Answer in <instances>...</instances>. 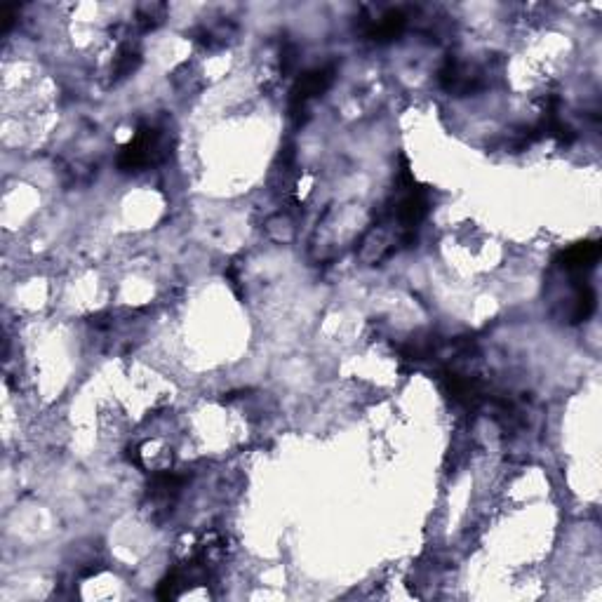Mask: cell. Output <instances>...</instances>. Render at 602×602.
Listing matches in <instances>:
<instances>
[{
	"label": "cell",
	"mask_w": 602,
	"mask_h": 602,
	"mask_svg": "<svg viewBox=\"0 0 602 602\" xmlns=\"http://www.w3.org/2000/svg\"><path fill=\"white\" fill-rule=\"evenodd\" d=\"M334 80V66H320V69H313L309 73H304L297 80L292 90V99H290V111L292 116H301L309 109V104L316 99L318 95L330 88Z\"/></svg>",
	"instance_id": "7a4b0ae2"
},
{
	"label": "cell",
	"mask_w": 602,
	"mask_h": 602,
	"mask_svg": "<svg viewBox=\"0 0 602 602\" xmlns=\"http://www.w3.org/2000/svg\"><path fill=\"white\" fill-rule=\"evenodd\" d=\"M598 257H600L598 243H581L570 247V250L563 254V266L567 271H586L598 262Z\"/></svg>",
	"instance_id": "3957f363"
},
{
	"label": "cell",
	"mask_w": 602,
	"mask_h": 602,
	"mask_svg": "<svg viewBox=\"0 0 602 602\" xmlns=\"http://www.w3.org/2000/svg\"><path fill=\"white\" fill-rule=\"evenodd\" d=\"M167 149V139L165 132L158 130V127H142L137 132L135 139L125 146V151L120 153L118 165L120 170H144V167L156 165L160 158L165 156Z\"/></svg>",
	"instance_id": "6da1fadb"
}]
</instances>
